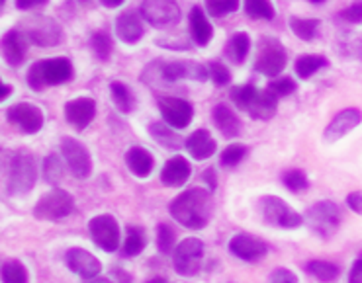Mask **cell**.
Masks as SVG:
<instances>
[{
  "instance_id": "obj_1",
  "label": "cell",
  "mask_w": 362,
  "mask_h": 283,
  "mask_svg": "<svg viewBox=\"0 0 362 283\" xmlns=\"http://www.w3.org/2000/svg\"><path fill=\"white\" fill-rule=\"evenodd\" d=\"M170 215L186 229L200 231L211 219V195L202 188H192L180 193L170 203Z\"/></svg>"
},
{
  "instance_id": "obj_2",
  "label": "cell",
  "mask_w": 362,
  "mask_h": 283,
  "mask_svg": "<svg viewBox=\"0 0 362 283\" xmlns=\"http://www.w3.org/2000/svg\"><path fill=\"white\" fill-rule=\"evenodd\" d=\"M231 100H233L237 108L247 112L253 119L267 121V119L274 117V114H276V96L267 90V88L259 90L253 84H245V86L231 88Z\"/></svg>"
},
{
  "instance_id": "obj_3",
  "label": "cell",
  "mask_w": 362,
  "mask_h": 283,
  "mask_svg": "<svg viewBox=\"0 0 362 283\" xmlns=\"http://www.w3.org/2000/svg\"><path fill=\"white\" fill-rule=\"evenodd\" d=\"M73 78V65L67 57L45 59L34 63L28 71V84L34 90H42L45 86H57Z\"/></svg>"
},
{
  "instance_id": "obj_4",
  "label": "cell",
  "mask_w": 362,
  "mask_h": 283,
  "mask_svg": "<svg viewBox=\"0 0 362 283\" xmlns=\"http://www.w3.org/2000/svg\"><path fill=\"white\" fill-rule=\"evenodd\" d=\"M37 180V164L34 155L28 150H20L12 157L8 174V193L10 195H25L34 190Z\"/></svg>"
},
{
  "instance_id": "obj_5",
  "label": "cell",
  "mask_w": 362,
  "mask_h": 283,
  "mask_svg": "<svg viewBox=\"0 0 362 283\" xmlns=\"http://www.w3.org/2000/svg\"><path fill=\"white\" fill-rule=\"evenodd\" d=\"M73 207H75L73 195L61 188H53L47 193H43L35 203L34 217L40 221H61L73 213Z\"/></svg>"
},
{
  "instance_id": "obj_6",
  "label": "cell",
  "mask_w": 362,
  "mask_h": 283,
  "mask_svg": "<svg viewBox=\"0 0 362 283\" xmlns=\"http://www.w3.org/2000/svg\"><path fill=\"white\" fill-rule=\"evenodd\" d=\"M286 67V49L274 37H262L255 68L264 76H278Z\"/></svg>"
},
{
  "instance_id": "obj_7",
  "label": "cell",
  "mask_w": 362,
  "mask_h": 283,
  "mask_svg": "<svg viewBox=\"0 0 362 283\" xmlns=\"http://www.w3.org/2000/svg\"><path fill=\"white\" fill-rule=\"evenodd\" d=\"M305 221L313 233H317L323 239H329L339 229L341 211L333 201H320L305 213Z\"/></svg>"
},
{
  "instance_id": "obj_8",
  "label": "cell",
  "mask_w": 362,
  "mask_h": 283,
  "mask_svg": "<svg viewBox=\"0 0 362 283\" xmlns=\"http://www.w3.org/2000/svg\"><path fill=\"white\" fill-rule=\"evenodd\" d=\"M261 213L269 225L280 227V229H296L303 223V217L298 211L288 207L286 201L274 198V195L262 198Z\"/></svg>"
},
{
  "instance_id": "obj_9",
  "label": "cell",
  "mask_w": 362,
  "mask_h": 283,
  "mask_svg": "<svg viewBox=\"0 0 362 283\" xmlns=\"http://www.w3.org/2000/svg\"><path fill=\"white\" fill-rule=\"evenodd\" d=\"M204 258V242L200 239H185L175 248V270L185 277H192L200 272Z\"/></svg>"
},
{
  "instance_id": "obj_10",
  "label": "cell",
  "mask_w": 362,
  "mask_h": 283,
  "mask_svg": "<svg viewBox=\"0 0 362 283\" xmlns=\"http://www.w3.org/2000/svg\"><path fill=\"white\" fill-rule=\"evenodd\" d=\"M61 152H63V159L67 162L71 174L78 178V180H85L93 172V160H90V155L86 150L85 145L76 141V139H71V137H65L61 141Z\"/></svg>"
},
{
  "instance_id": "obj_11",
  "label": "cell",
  "mask_w": 362,
  "mask_h": 283,
  "mask_svg": "<svg viewBox=\"0 0 362 283\" xmlns=\"http://www.w3.org/2000/svg\"><path fill=\"white\" fill-rule=\"evenodd\" d=\"M141 16L155 28H167L180 20V6L177 0H145L141 4Z\"/></svg>"
},
{
  "instance_id": "obj_12",
  "label": "cell",
  "mask_w": 362,
  "mask_h": 283,
  "mask_svg": "<svg viewBox=\"0 0 362 283\" xmlns=\"http://www.w3.org/2000/svg\"><path fill=\"white\" fill-rule=\"evenodd\" d=\"M88 233L96 246L106 252H114L119 246V225L112 215H96L88 223Z\"/></svg>"
},
{
  "instance_id": "obj_13",
  "label": "cell",
  "mask_w": 362,
  "mask_h": 283,
  "mask_svg": "<svg viewBox=\"0 0 362 283\" xmlns=\"http://www.w3.org/2000/svg\"><path fill=\"white\" fill-rule=\"evenodd\" d=\"M6 117H8L10 124L20 129L22 133L34 135L43 127V112L30 102H22V104L8 108Z\"/></svg>"
},
{
  "instance_id": "obj_14",
  "label": "cell",
  "mask_w": 362,
  "mask_h": 283,
  "mask_svg": "<svg viewBox=\"0 0 362 283\" xmlns=\"http://www.w3.org/2000/svg\"><path fill=\"white\" fill-rule=\"evenodd\" d=\"M25 37L40 47H55L63 40L61 25L51 18H35L25 30Z\"/></svg>"
},
{
  "instance_id": "obj_15",
  "label": "cell",
  "mask_w": 362,
  "mask_h": 283,
  "mask_svg": "<svg viewBox=\"0 0 362 283\" xmlns=\"http://www.w3.org/2000/svg\"><path fill=\"white\" fill-rule=\"evenodd\" d=\"M159 65V63H157ZM210 76L204 65L200 63H188V61H175L167 65H159V78L163 83H177L180 78H192L204 83Z\"/></svg>"
},
{
  "instance_id": "obj_16",
  "label": "cell",
  "mask_w": 362,
  "mask_h": 283,
  "mask_svg": "<svg viewBox=\"0 0 362 283\" xmlns=\"http://www.w3.org/2000/svg\"><path fill=\"white\" fill-rule=\"evenodd\" d=\"M159 109L165 117V121L175 129L188 127L194 117L192 104L182 100V98H163V100H159Z\"/></svg>"
},
{
  "instance_id": "obj_17",
  "label": "cell",
  "mask_w": 362,
  "mask_h": 283,
  "mask_svg": "<svg viewBox=\"0 0 362 283\" xmlns=\"http://www.w3.org/2000/svg\"><path fill=\"white\" fill-rule=\"evenodd\" d=\"M229 250L233 256L243 260V262H257L267 254L269 246H267V242L257 239L253 234L239 233L229 241Z\"/></svg>"
},
{
  "instance_id": "obj_18",
  "label": "cell",
  "mask_w": 362,
  "mask_h": 283,
  "mask_svg": "<svg viewBox=\"0 0 362 283\" xmlns=\"http://www.w3.org/2000/svg\"><path fill=\"white\" fill-rule=\"evenodd\" d=\"M65 262H67L69 270L78 277H83V279H93V277L100 274L102 270L98 258L83 248L69 250L65 254Z\"/></svg>"
},
{
  "instance_id": "obj_19",
  "label": "cell",
  "mask_w": 362,
  "mask_h": 283,
  "mask_svg": "<svg viewBox=\"0 0 362 283\" xmlns=\"http://www.w3.org/2000/svg\"><path fill=\"white\" fill-rule=\"evenodd\" d=\"M96 116V102L93 98H76L65 104V117L76 131H83L93 124Z\"/></svg>"
},
{
  "instance_id": "obj_20",
  "label": "cell",
  "mask_w": 362,
  "mask_h": 283,
  "mask_svg": "<svg viewBox=\"0 0 362 283\" xmlns=\"http://www.w3.org/2000/svg\"><path fill=\"white\" fill-rule=\"evenodd\" d=\"M362 121V112L356 108L343 109L341 114L333 117V121L327 125L325 129V141L335 143L339 139H343L349 131H353L354 127H358Z\"/></svg>"
},
{
  "instance_id": "obj_21",
  "label": "cell",
  "mask_w": 362,
  "mask_h": 283,
  "mask_svg": "<svg viewBox=\"0 0 362 283\" xmlns=\"http://www.w3.org/2000/svg\"><path fill=\"white\" fill-rule=\"evenodd\" d=\"M25 40L28 37L18 30H10L8 34L0 40V53H2V57L10 67H20L24 63L25 51H28V42Z\"/></svg>"
},
{
  "instance_id": "obj_22",
  "label": "cell",
  "mask_w": 362,
  "mask_h": 283,
  "mask_svg": "<svg viewBox=\"0 0 362 283\" xmlns=\"http://www.w3.org/2000/svg\"><path fill=\"white\" fill-rule=\"evenodd\" d=\"M144 24H141V20L139 16L132 12V10H127L124 14H119L118 20H116V35H118L119 42L129 43V45H134L137 43L141 37H144Z\"/></svg>"
},
{
  "instance_id": "obj_23",
  "label": "cell",
  "mask_w": 362,
  "mask_h": 283,
  "mask_svg": "<svg viewBox=\"0 0 362 283\" xmlns=\"http://www.w3.org/2000/svg\"><path fill=\"white\" fill-rule=\"evenodd\" d=\"M190 178V164L188 160L182 159V157H175L170 159L165 168L160 170V182L169 188H178L186 183V180Z\"/></svg>"
},
{
  "instance_id": "obj_24",
  "label": "cell",
  "mask_w": 362,
  "mask_h": 283,
  "mask_svg": "<svg viewBox=\"0 0 362 283\" xmlns=\"http://www.w3.org/2000/svg\"><path fill=\"white\" fill-rule=\"evenodd\" d=\"M214 124L219 129V133L223 135V137H228V139H233V137L241 133V121H239V117L226 104H218L214 108Z\"/></svg>"
},
{
  "instance_id": "obj_25",
  "label": "cell",
  "mask_w": 362,
  "mask_h": 283,
  "mask_svg": "<svg viewBox=\"0 0 362 283\" xmlns=\"http://www.w3.org/2000/svg\"><path fill=\"white\" fill-rule=\"evenodd\" d=\"M216 149H218V145H216L214 137L206 129H200V131H196V133H192L186 139V150L196 160L210 159L211 155L216 152Z\"/></svg>"
},
{
  "instance_id": "obj_26",
  "label": "cell",
  "mask_w": 362,
  "mask_h": 283,
  "mask_svg": "<svg viewBox=\"0 0 362 283\" xmlns=\"http://www.w3.org/2000/svg\"><path fill=\"white\" fill-rule=\"evenodd\" d=\"M126 164L137 178H147V176H151L155 160L149 155V150L141 149V147H132L126 152Z\"/></svg>"
},
{
  "instance_id": "obj_27",
  "label": "cell",
  "mask_w": 362,
  "mask_h": 283,
  "mask_svg": "<svg viewBox=\"0 0 362 283\" xmlns=\"http://www.w3.org/2000/svg\"><path fill=\"white\" fill-rule=\"evenodd\" d=\"M190 34H192L194 42L202 45V47L210 43L211 35H214V30H211L208 18L202 12V8H198V6H194L190 10Z\"/></svg>"
},
{
  "instance_id": "obj_28",
  "label": "cell",
  "mask_w": 362,
  "mask_h": 283,
  "mask_svg": "<svg viewBox=\"0 0 362 283\" xmlns=\"http://www.w3.org/2000/svg\"><path fill=\"white\" fill-rule=\"evenodd\" d=\"M149 133L155 141L159 143L160 147H165V149H173L177 150L182 147V141H180V137H178L173 129H170V125L165 121V124H160V121H155V124L149 125Z\"/></svg>"
},
{
  "instance_id": "obj_29",
  "label": "cell",
  "mask_w": 362,
  "mask_h": 283,
  "mask_svg": "<svg viewBox=\"0 0 362 283\" xmlns=\"http://www.w3.org/2000/svg\"><path fill=\"white\" fill-rule=\"evenodd\" d=\"M249 49H251V37L245 34V32H239L226 45V55L233 63H243L245 57L249 55Z\"/></svg>"
},
{
  "instance_id": "obj_30",
  "label": "cell",
  "mask_w": 362,
  "mask_h": 283,
  "mask_svg": "<svg viewBox=\"0 0 362 283\" xmlns=\"http://www.w3.org/2000/svg\"><path fill=\"white\" fill-rule=\"evenodd\" d=\"M110 94H112V100L116 104V108H118L122 114H129V112L134 109V94H132V90H129L124 83L110 84Z\"/></svg>"
},
{
  "instance_id": "obj_31",
  "label": "cell",
  "mask_w": 362,
  "mask_h": 283,
  "mask_svg": "<svg viewBox=\"0 0 362 283\" xmlns=\"http://www.w3.org/2000/svg\"><path fill=\"white\" fill-rule=\"evenodd\" d=\"M323 67H327V59L325 57H321V55H302L296 61V75L300 78H310Z\"/></svg>"
},
{
  "instance_id": "obj_32",
  "label": "cell",
  "mask_w": 362,
  "mask_h": 283,
  "mask_svg": "<svg viewBox=\"0 0 362 283\" xmlns=\"http://www.w3.org/2000/svg\"><path fill=\"white\" fill-rule=\"evenodd\" d=\"M145 244H147V239H145V233L141 227H127V236L126 242H124V254L126 256H139L144 252Z\"/></svg>"
},
{
  "instance_id": "obj_33",
  "label": "cell",
  "mask_w": 362,
  "mask_h": 283,
  "mask_svg": "<svg viewBox=\"0 0 362 283\" xmlns=\"http://www.w3.org/2000/svg\"><path fill=\"white\" fill-rule=\"evenodd\" d=\"M290 28L300 40L303 42H312L313 37L317 35V30H320V20H308V18H290Z\"/></svg>"
},
{
  "instance_id": "obj_34",
  "label": "cell",
  "mask_w": 362,
  "mask_h": 283,
  "mask_svg": "<svg viewBox=\"0 0 362 283\" xmlns=\"http://www.w3.org/2000/svg\"><path fill=\"white\" fill-rule=\"evenodd\" d=\"M0 279L4 283H25L28 282V270L18 260H8L0 267Z\"/></svg>"
},
{
  "instance_id": "obj_35",
  "label": "cell",
  "mask_w": 362,
  "mask_h": 283,
  "mask_svg": "<svg viewBox=\"0 0 362 283\" xmlns=\"http://www.w3.org/2000/svg\"><path fill=\"white\" fill-rule=\"evenodd\" d=\"M305 272H308V274H312L313 277H317L320 282H333L341 270H339L335 264H331V262L313 260V262H310V264L305 266Z\"/></svg>"
},
{
  "instance_id": "obj_36",
  "label": "cell",
  "mask_w": 362,
  "mask_h": 283,
  "mask_svg": "<svg viewBox=\"0 0 362 283\" xmlns=\"http://www.w3.org/2000/svg\"><path fill=\"white\" fill-rule=\"evenodd\" d=\"M245 12L247 16L255 20H272L274 6L270 0H245Z\"/></svg>"
},
{
  "instance_id": "obj_37",
  "label": "cell",
  "mask_w": 362,
  "mask_h": 283,
  "mask_svg": "<svg viewBox=\"0 0 362 283\" xmlns=\"http://www.w3.org/2000/svg\"><path fill=\"white\" fill-rule=\"evenodd\" d=\"M90 45H93V51L96 57L100 61H108L110 55H112V40L106 32H96L90 40Z\"/></svg>"
},
{
  "instance_id": "obj_38",
  "label": "cell",
  "mask_w": 362,
  "mask_h": 283,
  "mask_svg": "<svg viewBox=\"0 0 362 283\" xmlns=\"http://www.w3.org/2000/svg\"><path fill=\"white\" fill-rule=\"evenodd\" d=\"M206 8L211 16L221 18L233 14L239 8V0H206Z\"/></svg>"
},
{
  "instance_id": "obj_39",
  "label": "cell",
  "mask_w": 362,
  "mask_h": 283,
  "mask_svg": "<svg viewBox=\"0 0 362 283\" xmlns=\"http://www.w3.org/2000/svg\"><path fill=\"white\" fill-rule=\"evenodd\" d=\"M282 182H284V186H286L290 192H294V193L308 190V176L303 174L302 170H298V168L284 172V176H282Z\"/></svg>"
},
{
  "instance_id": "obj_40",
  "label": "cell",
  "mask_w": 362,
  "mask_h": 283,
  "mask_svg": "<svg viewBox=\"0 0 362 283\" xmlns=\"http://www.w3.org/2000/svg\"><path fill=\"white\" fill-rule=\"evenodd\" d=\"M43 176L53 186H57L61 182V178H63V164H61V160L55 155H51V157L43 160Z\"/></svg>"
},
{
  "instance_id": "obj_41",
  "label": "cell",
  "mask_w": 362,
  "mask_h": 283,
  "mask_svg": "<svg viewBox=\"0 0 362 283\" xmlns=\"http://www.w3.org/2000/svg\"><path fill=\"white\" fill-rule=\"evenodd\" d=\"M245 155H247V147H243V145H229L228 149L221 152L219 162H221V167L233 168L245 159Z\"/></svg>"
},
{
  "instance_id": "obj_42",
  "label": "cell",
  "mask_w": 362,
  "mask_h": 283,
  "mask_svg": "<svg viewBox=\"0 0 362 283\" xmlns=\"http://www.w3.org/2000/svg\"><path fill=\"white\" fill-rule=\"evenodd\" d=\"M296 83L290 78V76H280V78H274L272 83L267 86V90L272 92L276 98H284V96H290L296 92Z\"/></svg>"
},
{
  "instance_id": "obj_43",
  "label": "cell",
  "mask_w": 362,
  "mask_h": 283,
  "mask_svg": "<svg viewBox=\"0 0 362 283\" xmlns=\"http://www.w3.org/2000/svg\"><path fill=\"white\" fill-rule=\"evenodd\" d=\"M157 248L163 254H169L175 248V231L169 225L157 227Z\"/></svg>"
},
{
  "instance_id": "obj_44",
  "label": "cell",
  "mask_w": 362,
  "mask_h": 283,
  "mask_svg": "<svg viewBox=\"0 0 362 283\" xmlns=\"http://www.w3.org/2000/svg\"><path fill=\"white\" fill-rule=\"evenodd\" d=\"M208 73H210L211 80L218 84V86H226V84L231 80V75H229V71L226 65H221L219 61H214L208 68Z\"/></svg>"
},
{
  "instance_id": "obj_45",
  "label": "cell",
  "mask_w": 362,
  "mask_h": 283,
  "mask_svg": "<svg viewBox=\"0 0 362 283\" xmlns=\"http://www.w3.org/2000/svg\"><path fill=\"white\" fill-rule=\"evenodd\" d=\"M341 18L349 24H362V0H356L349 8L343 10Z\"/></svg>"
},
{
  "instance_id": "obj_46",
  "label": "cell",
  "mask_w": 362,
  "mask_h": 283,
  "mask_svg": "<svg viewBox=\"0 0 362 283\" xmlns=\"http://www.w3.org/2000/svg\"><path fill=\"white\" fill-rule=\"evenodd\" d=\"M270 282L296 283L298 282V277H296V274H292V272H288V270H276V272L270 274Z\"/></svg>"
},
{
  "instance_id": "obj_47",
  "label": "cell",
  "mask_w": 362,
  "mask_h": 283,
  "mask_svg": "<svg viewBox=\"0 0 362 283\" xmlns=\"http://www.w3.org/2000/svg\"><path fill=\"white\" fill-rule=\"evenodd\" d=\"M346 203H349V207L353 209L354 213L362 215V192L349 193V198H346Z\"/></svg>"
},
{
  "instance_id": "obj_48",
  "label": "cell",
  "mask_w": 362,
  "mask_h": 283,
  "mask_svg": "<svg viewBox=\"0 0 362 283\" xmlns=\"http://www.w3.org/2000/svg\"><path fill=\"white\" fill-rule=\"evenodd\" d=\"M349 282L362 283V258L354 262L353 270H351V274H349Z\"/></svg>"
},
{
  "instance_id": "obj_49",
  "label": "cell",
  "mask_w": 362,
  "mask_h": 283,
  "mask_svg": "<svg viewBox=\"0 0 362 283\" xmlns=\"http://www.w3.org/2000/svg\"><path fill=\"white\" fill-rule=\"evenodd\" d=\"M47 0H16V8L18 10H32L35 6H42Z\"/></svg>"
},
{
  "instance_id": "obj_50",
  "label": "cell",
  "mask_w": 362,
  "mask_h": 283,
  "mask_svg": "<svg viewBox=\"0 0 362 283\" xmlns=\"http://www.w3.org/2000/svg\"><path fill=\"white\" fill-rule=\"evenodd\" d=\"M10 94H12V86L0 80V102H4L6 98H10Z\"/></svg>"
},
{
  "instance_id": "obj_51",
  "label": "cell",
  "mask_w": 362,
  "mask_h": 283,
  "mask_svg": "<svg viewBox=\"0 0 362 283\" xmlns=\"http://www.w3.org/2000/svg\"><path fill=\"white\" fill-rule=\"evenodd\" d=\"M204 180H208V182H210L211 190L216 188V174H214V168H208V170L204 172Z\"/></svg>"
},
{
  "instance_id": "obj_52",
  "label": "cell",
  "mask_w": 362,
  "mask_h": 283,
  "mask_svg": "<svg viewBox=\"0 0 362 283\" xmlns=\"http://www.w3.org/2000/svg\"><path fill=\"white\" fill-rule=\"evenodd\" d=\"M100 2L106 8H118V6H122L126 0H100Z\"/></svg>"
},
{
  "instance_id": "obj_53",
  "label": "cell",
  "mask_w": 362,
  "mask_h": 283,
  "mask_svg": "<svg viewBox=\"0 0 362 283\" xmlns=\"http://www.w3.org/2000/svg\"><path fill=\"white\" fill-rule=\"evenodd\" d=\"M312 2H315V4H321V2H325V0H312Z\"/></svg>"
},
{
  "instance_id": "obj_54",
  "label": "cell",
  "mask_w": 362,
  "mask_h": 283,
  "mask_svg": "<svg viewBox=\"0 0 362 283\" xmlns=\"http://www.w3.org/2000/svg\"><path fill=\"white\" fill-rule=\"evenodd\" d=\"M4 2H6V0H0V6H2V4H4Z\"/></svg>"
}]
</instances>
